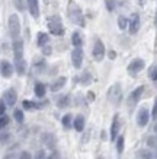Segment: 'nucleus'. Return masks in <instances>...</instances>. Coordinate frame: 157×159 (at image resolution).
Masks as SVG:
<instances>
[{
    "mask_svg": "<svg viewBox=\"0 0 157 159\" xmlns=\"http://www.w3.org/2000/svg\"><path fill=\"white\" fill-rule=\"evenodd\" d=\"M68 18L72 20L73 24L79 25V26H86V20H85V16L81 13V9L80 6L74 3V2H70L68 3Z\"/></svg>",
    "mask_w": 157,
    "mask_h": 159,
    "instance_id": "f257e3e1",
    "label": "nucleus"
},
{
    "mask_svg": "<svg viewBox=\"0 0 157 159\" xmlns=\"http://www.w3.org/2000/svg\"><path fill=\"white\" fill-rule=\"evenodd\" d=\"M47 26L52 35H63L64 34V26H63V22H61V19H60L58 15H54L51 18H48Z\"/></svg>",
    "mask_w": 157,
    "mask_h": 159,
    "instance_id": "f03ea898",
    "label": "nucleus"
},
{
    "mask_svg": "<svg viewBox=\"0 0 157 159\" xmlns=\"http://www.w3.org/2000/svg\"><path fill=\"white\" fill-rule=\"evenodd\" d=\"M7 29H9V35L13 39H16L20 34V19L18 15H10L9 22H7Z\"/></svg>",
    "mask_w": 157,
    "mask_h": 159,
    "instance_id": "7ed1b4c3",
    "label": "nucleus"
},
{
    "mask_svg": "<svg viewBox=\"0 0 157 159\" xmlns=\"http://www.w3.org/2000/svg\"><path fill=\"white\" fill-rule=\"evenodd\" d=\"M122 99V89L119 83H114L112 86L108 89V101L112 105H119V102Z\"/></svg>",
    "mask_w": 157,
    "mask_h": 159,
    "instance_id": "20e7f679",
    "label": "nucleus"
},
{
    "mask_svg": "<svg viewBox=\"0 0 157 159\" xmlns=\"http://www.w3.org/2000/svg\"><path fill=\"white\" fill-rule=\"evenodd\" d=\"M93 57L96 61H102L105 57V44L100 39H96L93 45Z\"/></svg>",
    "mask_w": 157,
    "mask_h": 159,
    "instance_id": "39448f33",
    "label": "nucleus"
},
{
    "mask_svg": "<svg viewBox=\"0 0 157 159\" xmlns=\"http://www.w3.org/2000/svg\"><path fill=\"white\" fill-rule=\"evenodd\" d=\"M144 66H146L144 60H141V58H135V60H133V61L128 64V73L131 75V76H134V75H137V73L141 72V70L144 69Z\"/></svg>",
    "mask_w": 157,
    "mask_h": 159,
    "instance_id": "423d86ee",
    "label": "nucleus"
},
{
    "mask_svg": "<svg viewBox=\"0 0 157 159\" xmlns=\"http://www.w3.org/2000/svg\"><path fill=\"white\" fill-rule=\"evenodd\" d=\"M72 63L76 69L81 67V63H83V50L81 48H74L72 53Z\"/></svg>",
    "mask_w": 157,
    "mask_h": 159,
    "instance_id": "0eeeda50",
    "label": "nucleus"
},
{
    "mask_svg": "<svg viewBox=\"0 0 157 159\" xmlns=\"http://www.w3.org/2000/svg\"><path fill=\"white\" fill-rule=\"evenodd\" d=\"M3 99H5V102L9 107H13L15 104H16V101H18L16 91H15V89H7V91H5V93H3Z\"/></svg>",
    "mask_w": 157,
    "mask_h": 159,
    "instance_id": "6e6552de",
    "label": "nucleus"
},
{
    "mask_svg": "<svg viewBox=\"0 0 157 159\" xmlns=\"http://www.w3.org/2000/svg\"><path fill=\"white\" fill-rule=\"evenodd\" d=\"M150 120V116H148V111L147 108H141V110L138 111V116H137V123L140 127H146Z\"/></svg>",
    "mask_w": 157,
    "mask_h": 159,
    "instance_id": "1a4fd4ad",
    "label": "nucleus"
},
{
    "mask_svg": "<svg viewBox=\"0 0 157 159\" xmlns=\"http://www.w3.org/2000/svg\"><path fill=\"white\" fill-rule=\"evenodd\" d=\"M119 127H121V123H119V116H118V114H115L114 120H112V125H111V140H115L116 137H118Z\"/></svg>",
    "mask_w": 157,
    "mask_h": 159,
    "instance_id": "9d476101",
    "label": "nucleus"
},
{
    "mask_svg": "<svg viewBox=\"0 0 157 159\" xmlns=\"http://www.w3.org/2000/svg\"><path fill=\"white\" fill-rule=\"evenodd\" d=\"M13 51H15V58L24 57V41L20 38L13 39Z\"/></svg>",
    "mask_w": 157,
    "mask_h": 159,
    "instance_id": "9b49d317",
    "label": "nucleus"
},
{
    "mask_svg": "<svg viewBox=\"0 0 157 159\" xmlns=\"http://www.w3.org/2000/svg\"><path fill=\"white\" fill-rule=\"evenodd\" d=\"M28 3V9H29V13L32 18H38L39 16V5H38V0H26Z\"/></svg>",
    "mask_w": 157,
    "mask_h": 159,
    "instance_id": "f8f14e48",
    "label": "nucleus"
},
{
    "mask_svg": "<svg viewBox=\"0 0 157 159\" xmlns=\"http://www.w3.org/2000/svg\"><path fill=\"white\" fill-rule=\"evenodd\" d=\"M140 16L138 15H133V18H131V22H129V34L134 35L138 32V29H140Z\"/></svg>",
    "mask_w": 157,
    "mask_h": 159,
    "instance_id": "ddd939ff",
    "label": "nucleus"
},
{
    "mask_svg": "<svg viewBox=\"0 0 157 159\" xmlns=\"http://www.w3.org/2000/svg\"><path fill=\"white\" fill-rule=\"evenodd\" d=\"M12 75H13V66L7 60H2V76L10 77Z\"/></svg>",
    "mask_w": 157,
    "mask_h": 159,
    "instance_id": "4468645a",
    "label": "nucleus"
},
{
    "mask_svg": "<svg viewBox=\"0 0 157 159\" xmlns=\"http://www.w3.org/2000/svg\"><path fill=\"white\" fill-rule=\"evenodd\" d=\"M15 64H16V72L19 76H24L26 73V61H25L24 57L20 58H15Z\"/></svg>",
    "mask_w": 157,
    "mask_h": 159,
    "instance_id": "2eb2a0df",
    "label": "nucleus"
},
{
    "mask_svg": "<svg viewBox=\"0 0 157 159\" xmlns=\"http://www.w3.org/2000/svg\"><path fill=\"white\" fill-rule=\"evenodd\" d=\"M72 43L76 48H80L81 44H83V35H81L80 31H74L72 35Z\"/></svg>",
    "mask_w": 157,
    "mask_h": 159,
    "instance_id": "dca6fc26",
    "label": "nucleus"
},
{
    "mask_svg": "<svg viewBox=\"0 0 157 159\" xmlns=\"http://www.w3.org/2000/svg\"><path fill=\"white\" fill-rule=\"evenodd\" d=\"M66 82H67V79H66L64 76L58 77L57 80H54V83L51 85V91H52V92H58L63 86H64V85H66Z\"/></svg>",
    "mask_w": 157,
    "mask_h": 159,
    "instance_id": "f3484780",
    "label": "nucleus"
},
{
    "mask_svg": "<svg viewBox=\"0 0 157 159\" xmlns=\"http://www.w3.org/2000/svg\"><path fill=\"white\" fill-rule=\"evenodd\" d=\"M144 92V86H138L135 91L131 93V97H129V101H131V104H137V101L140 99V97L143 95Z\"/></svg>",
    "mask_w": 157,
    "mask_h": 159,
    "instance_id": "a211bd4d",
    "label": "nucleus"
},
{
    "mask_svg": "<svg viewBox=\"0 0 157 159\" xmlns=\"http://www.w3.org/2000/svg\"><path fill=\"white\" fill-rule=\"evenodd\" d=\"M74 129H76L79 133L85 130V117L83 116H77L74 118Z\"/></svg>",
    "mask_w": 157,
    "mask_h": 159,
    "instance_id": "6ab92c4d",
    "label": "nucleus"
},
{
    "mask_svg": "<svg viewBox=\"0 0 157 159\" xmlns=\"http://www.w3.org/2000/svg\"><path fill=\"white\" fill-rule=\"evenodd\" d=\"M45 85H42V83H37L35 85V89H33V92H35V95L38 98H42L44 95H45Z\"/></svg>",
    "mask_w": 157,
    "mask_h": 159,
    "instance_id": "aec40b11",
    "label": "nucleus"
},
{
    "mask_svg": "<svg viewBox=\"0 0 157 159\" xmlns=\"http://www.w3.org/2000/svg\"><path fill=\"white\" fill-rule=\"evenodd\" d=\"M48 41H50V37H48V34H45V32H39L38 34V45L39 47H42L45 44H48Z\"/></svg>",
    "mask_w": 157,
    "mask_h": 159,
    "instance_id": "412c9836",
    "label": "nucleus"
},
{
    "mask_svg": "<svg viewBox=\"0 0 157 159\" xmlns=\"http://www.w3.org/2000/svg\"><path fill=\"white\" fill-rule=\"evenodd\" d=\"M68 104H70V97H68V95H64V97L58 98V101H57L58 108H66Z\"/></svg>",
    "mask_w": 157,
    "mask_h": 159,
    "instance_id": "4be33fe9",
    "label": "nucleus"
},
{
    "mask_svg": "<svg viewBox=\"0 0 157 159\" xmlns=\"http://www.w3.org/2000/svg\"><path fill=\"white\" fill-rule=\"evenodd\" d=\"M124 143H125L124 136H119L118 139H116V150H118V153H122V150H124Z\"/></svg>",
    "mask_w": 157,
    "mask_h": 159,
    "instance_id": "5701e85b",
    "label": "nucleus"
},
{
    "mask_svg": "<svg viewBox=\"0 0 157 159\" xmlns=\"http://www.w3.org/2000/svg\"><path fill=\"white\" fill-rule=\"evenodd\" d=\"M118 26H119V29H125L127 26H129L128 20H127L125 16H119L118 18Z\"/></svg>",
    "mask_w": 157,
    "mask_h": 159,
    "instance_id": "b1692460",
    "label": "nucleus"
},
{
    "mask_svg": "<svg viewBox=\"0 0 157 159\" xmlns=\"http://www.w3.org/2000/svg\"><path fill=\"white\" fill-rule=\"evenodd\" d=\"M72 114H66V116L63 117V125L66 127V129H68V127H72Z\"/></svg>",
    "mask_w": 157,
    "mask_h": 159,
    "instance_id": "393cba45",
    "label": "nucleus"
},
{
    "mask_svg": "<svg viewBox=\"0 0 157 159\" xmlns=\"http://www.w3.org/2000/svg\"><path fill=\"white\" fill-rule=\"evenodd\" d=\"M13 117L18 123H22V121H24V112H22L20 110H15L13 111Z\"/></svg>",
    "mask_w": 157,
    "mask_h": 159,
    "instance_id": "a878e982",
    "label": "nucleus"
},
{
    "mask_svg": "<svg viewBox=\"0 0 157 159\" xmlns=\"http://www.w3.org/2000/svg\"><path fill=\"white\" fill-rule=\"evenodd\" d=\"M13 2H15V6H16V9H19L20 12H24L25 7H26V6H25V0H13Z\"/></svg>",
    "mask_w": 157,
    "mask_h": 159,
    "instance_id": "bb28decb",
    "label": "nucleus"
},
{
    "mask_svg": "<svg viewBox=\"0 0 157 159\" xmlns=\"http://www.w3.org/2000/svg\"><path fill=\"white\" fill-rule=\"evenodd\" d=\"M22 105H24L26 110H33V108H37V107H38L35 102H32V101H24L22 102Z\"/></svg>",
    "mask_w": 157,
    "mask_h": 159,
    "instance_id": "cd10ccee",
    "label": "nucleus"
},
{
    "mask_svg": "<svg viewBox=\"0 0 157 159\" xmlns=\"http://www.w3.org/2000/svg\"><path fill=\"white\" fill-rule=\"evenodd\" d=\"M105 5H106L108 12H112L115 9V0H105Z\"/></svg>",
    "mask_w": 157,
    "mask_h": 159,
    "instance_id": "c85d7f7f",
    "label": "nucleus"
},
{
    "mask_svg": "<svg viewBox=\"0 0 157 159\" xmlns=\"http://www.w3.org/2000/svg\"><path fill=\"white\" fill-rule=\"evenodd\" d=\"M7 124H9V117L5 114V116H2V120H0V125H2V129H5Z\"/></svg>",
    "mask_w": 157,
    "mask_h": 159,
    "instance_id": "c756f323",
    "label": "nucleus"
},
{
    "mask_svg": "<svg viewBox=\"0 0 157 159\" xmlns=\"http://www.w3.org/2000/svg\"><path fill=\"white\" fill-rule=\"evenodd\" d=\"M150 77H151L154 82H157V67L151 69V72H150Z\"/></svg>",
    "mask_w": 157,
    "mask_h": 159,
    "instance_id": "7c9ffc66",
    "label": "nucleus"
},
{
    "mask_svg": "<svg viewBox=\"0 0 157 159\" xmlns=\"http://www.w3.org/2000/svg\"><path fill=\"white\" fill-rule=\"evenodd\" d=\"M153 118L157 120V98L154 99V107H153Z\"/></svg>",
    "mask_w": 157,
    "mask_h": 159,
    "instance_id": "2f4dec72",
    "label": "nucleus"
},
{
    "mask_svg": "<svg viewBox=\"0 0 157 159\" xmlns=\"http://www.w3.org/2000/svg\"><path fill=\"white\" fill-rule=\"evenodd\" d=\"M35 159H45V152L44 150H38L35 155Z\"/></svg>",
    "mask_w": 157,
    "mask_h": 159,
    "instance_id": "473e14b6",
    "label": "nucleus"
},
{
    "mask_svg": "<svg viewBox=\"0 0 157 159\" xmlns=\"http://www.w3.org/2000/svg\"><path fill=\"white\" fill-rule=\"evenodd\" d=\"M19 159H31V155H29V152H26V150H24V152L20 153Z\"/></svg>",
    "mask_w": 157,
    "mask_h": 159,
    "instance_id": "72a5a7b5",
    "label": "nucleus"
},
{
    "mask_svg": "<svg viewBox=\"0 0 157 159\" xmlns=\"http://www.w3.org/2000/svg\"><path fill=\"white\" fill-rule=\"evenodd\" d=\"M0 112H2V116H5V112H6V102H5V99H3L2 104H0Z\"/></svg>",
    "mask_w": 157,
    "mask_h": 159,
    "instance_id": "f704fd0d",
    "label": "nucleus"
},
{
    "mask_svg": "<svg viewBox=\"0 0 157 159\" xmlns=\"http://www.w3.org/2000/svg\"><path fill=\"white\" fill-rule=\"evenodd\" d=\"M42 51H44V54H45V56H48V54H51V47H44L42 48Z\"/></svg>",
    "mask_w": 157,
    "mask_h": 159,
    "instance_id": "c9c22d12",
    "label": "nucleus"
},
{
    "mask_svg": "<svg viewBox=\"0 0 157 159\" xmlns=\"http://www.w3.org/2000/svg\"><path fill=\"white\" fill-rule=\"evenodd\" d=\"M115 57H116V53H115V51H111V53H109V58L112 60V58H115Z\"/></svg>",
    "mask_w": 157,
    "mask_h": 159,
    "instance_id": "e433bc0d",
    "label": "nucleus"
},
{
    "mask_svg": "<svg viewBox=\"0 0 157 159\" xmlns=\"http://www.w3.org/2000/svg\"><path fill=\"white\" fill-rule=\"evenodd\" d=\"M87 98H89L90 101H93V99H95V98H93V92H89V93H87Z\"/></svg>",
    "mask_w": 157,
    "mask_h": 159,
    "instance_id": "4c0bfd02",
    "label": "nucleus"
},
{
    "mask_svg": "<svg viewBox=\"0 0 157 159\" xmlns=\"http://www.w3.org/2000/svg\"><path fill=\"white\" fill-rule=\"evenodd\" d=\"M140 3H141V5H143V3H144V0H140Z\"/></svg>",
    "mask_w": 157,
    "mask_h": 159,
    "instance_id": "58836bf2",
    "label": "nucleus"
}]
</instances>
